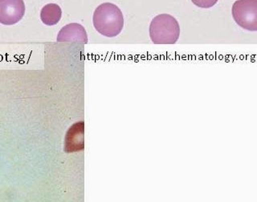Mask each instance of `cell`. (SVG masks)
<instances>
[{
  "mask_svg": "<svg viewBox=\"0 0 257 202\" xmlns=\"http://www.w3.org/2000/svg\"><path fill=\"white\" fill-rule=\"evenodd\" d=\"M92 23L100 35L113 38L120 34L124 27V16L118 7L111 3H104L96 8Z\"/></svg>",
  "mask_w": 257,
  "mask_h": 202,
  "instance_id": "obj_1",
  "label": "cell"
},
{
  "mask_svg": "<svg viewBox=\"0 0 257 202\" xmlns=\"http://www.w3.org/2000/svg\"><path fill=\"white\" fill-rule=\"evenodd\" d=\"M149 32L155 44H175L180 36V26L174 16L161 14L153 19Z\"/></svg>",
  "mask_w": 257,
  "mask_h": 202,
  "instance_id": "obj_2",
  "label": "cell"
},
{
  "mask_svg": "<svg viewBox=\"0 0 257 202\" xmlns=\"http://www.w3.org/2000/svg\"><path fill=\"white\" fill-rule=\"evenodd\" d=\"M233 19L239 27L250 32L257 31V0H237L232 6Z\"/></svg>",
  "mask_w": 257,
  "mask_h": 202,
  "instance_id": "obj_3",
  "label": "cell"
},
{
  "mask_svg": "<svg viewBox=\"0 0 257 202\" xmlns=\"http://www.w3.org/2000/svg\"><path fill=\"white\" fill-rule=\"evenodd\" d=\"M25 10L24 0H0V24L15 25L24 18Z\"/></svg>",
  "mask_w": 257,
  "mask_h": 202,
  "instance_id": "obj_4",
  "label": "cell"
},
{
  "mask_svg": "<svg viewBox=\"0 0 257 202\" xmlns=\"http://www.w3.org/2000/svg\"><path fill=\"white\" fill-rule=\"evenodd\" d=\"M84 124L83 121L73 124L65 136L64 151L68 153L83 150L84 147Z\"/></svg>",
  "mask_w": 257,
  "mask_h": 202,
  "instance_id": "obj_5",
  "label": "cell"
},
{
  "mask_svg": "<svg viewBox=\"0 0 257 202\" xmlns=\"http://www.w3.org/2000/svg\"><path fill=\"white\" fill-rule=\"evenodd\" d=\"M58 42H78L88 44V35L84 27L76 23L67 24L60 29L57 36Z\"/></svg>",
  "mask_w": 257,
  "mask_h": 202,
  "instance_id": "obj_6",
  "label": "cell"
},
{
  "mask_svg": "<svg viewBox=\"0 0 257 202\" xmlns=\"http://www.w3.org/2000/svg\"><path fill=\"white\" fill-rule=\"evenodd\" d=\"M62 17V10L58 4H48L43 7L40 12V20L47 26H54L60 22Z\"/></svg>",
  "mask_w": 257,
  "mask_h": 202,
  "instance_id": "obj_7",
  "label": "cell"
},
{
  "mask_svg": "<svg viewBox=\"0 0 257 202\" xmlns=\"http://www.w3.org/2000/svg\"><path fill=\"white\" fill-rule=\"evenodd\" d=\"M219 0H191L195 6L201 8H211L215 6Z\"/></svg>",
  "mask_w": 257,
  "mask_h": 202,
  "instance_id": "obj_8",
  "label": "cell"
}]
</instances>
